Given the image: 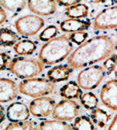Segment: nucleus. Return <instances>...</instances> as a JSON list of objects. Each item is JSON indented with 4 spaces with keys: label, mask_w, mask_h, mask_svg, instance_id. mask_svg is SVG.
<instances>
[{
    "label": "nucleus",
    "mask_w": 117,
    "mask_h": 130,
    "mask_svg": "<svg viewBox=\"0 0 117 130\" xmlns=\"http://www.w3.org/2000/svg\"><path fill=\"white\" fill-rule=\"evenodd\" d=\"M115 43H116V50H117V39L115 40Z\"/></svg>",
    "instance_id": "obj_33"
},
{
    "label": "nucleus",
    "mask_w": 117,
    "mask_h": 130,
    "mask_svg": "<svg viewBox=\"0 0 117 130\" xmlns=\"http://www.w3.org/2000/svg\"><path fill=\"white\" fill-rule=\"evenodd\" d=\"M8 69L20 79H30L35 78L37 75L43 72L44 64L35 58L27 57H15L13 58L8 66Z\"/></svg>",
    "instance_id": "obj_3"
},
{
    "label": "nucleus",
    "mask_w": 117,
    "mask_h": 130,
    "mask_svg": "<svg viewBox=\"0 0 117 130\" xmlns=\"http://www.w3.org/2000/svg\"><path fill=\"white\" fill-rule=\"evenodd\" d=\"M65 14L70 19L85 18L88 15V7L84 3H79L77 5H74V6H71V7L67 8Z\"/></svg>",
    "instance_id": "obj_21"
},
{
    "label": "nucleus",
    "mask_w": 117,
    "mask_h": 130,
    "mask_svg": "<svg viewBox=\"0 0 117 130\" xmlns=\"http://www.w3.org/2000/svg\"><path fill=\"white\" fill-rule=\"evenodd\" d=\"M18 42V35L9 28L0 29V46L11 47Z\"/></svg>",
    "instance_id": "obj_18"
},
{
    "label": "nucleus",
    "mask_w": 117,
    "mask_h": 130,
    "mask_svg": "<svg viewBox=\"0 0 117 130\" xmlns=\"http://www.w3.org/2000/svg\"><path fill=\"white\" fill-rule=\"evenodd\" d=\"M6 116L10 122H22L30 116L29 107L22 102H13L6 109Z\"/></svg>",
    "instance_id": "obj_11"
},
{
    "label": "nucleus",
    "mask_w": 117,
    "mask_h": 130,
    "mask_svg": "<svg viewBox=\"0 0 117 130\" xmlns=\"http://www.w3.org/2000/svg\"><path fill=\"white\" fill-rule=\"evenodd\" d=\"M13 47H14V51L17 54L22 56H27V55L33 54L34 51L37 48V45H36V42L26 39V40L18 41Z\"/></svg>",
    "instance_id": "obj_19"
},
{
    "label": "nucleus",
    "mask_w": 117,
    "mask_h": 130,
    "mask_svg": "<svg viewBox=\"0 0 117 130\" xmlns=\"http://www.w3.org/2000/svg\"><path fill=\"white\" fill-rule=\"evenodd\" d=\"M57 34H58V28L55 25H49L40 33L39 39L43 42H48L53 38H55Z\"/></svg>",
    "instance_id": "obj_27"
},
{
    "label": "nucleus",
    "mask_w": 117,
    "mask_h": 130,
    "mask_svg": "<svg viewBox=\"0 0 117 130\" xmlns=\"http://www.w3.org/2000/svg\"><path fill=\"white\" fill-rule=\"evenodd\" d=\"M71 126L73 130H95L94 123L92 122L91 118L86 115L76 117Z\"/></svg>",
    "instance_id": "obj_22"
},
{
    "label": "nucleus",
    "mask_w": 117,
    "mask_h": 130,
    "mask_svg": "<svg viewBox=\"0 0 117 130\" xmlns=\"http://www.w3.org/2000/svg\"><path fill=\"white\" fill-rule=\"evenodd\" d=\"M43 26V18L36 15H25L17 19L15 22L17 32L24 37H30L37 34Z\"/></svg>",
    "instance_id": "obj_8"
},
{
    "label": "nucleus",
    "mask_w": 117,
    "mask_h": 130,
    "mask_svg": "<svg viewBox=\"0 0 117 130\" xmlns=\"http://www.w3.org/2000/svg\"><path fill=\"white\" fill-rule=\"evenodd\" d=\"M71 74V68L67 64L56 65L48 70L47 72V78L51 82L58 83L61 81H65L69 78Z\"/></svg>",
    "instance_id": "obj_15"
},
{
    "label": "nucleus",
    "mask_w": 117,
    "mask_h": 130,
    "mask_svg": "<svg viewBox=\"0 0 117 130\" xmlns=\"http://www.w3.org/2000/svg\"><path fill=\"white\" fill-rule=\"evenodd\" d=\"M88 37V34L83 31H80V32H75V33H71L69 35V39L72 43H75V44H78V45H81L85 42V40L87 39Z\"/></svg>",
    "instance_id": "obj_28"
},
{
    "label": "nucleus",
    "mask_w": 117,
    "mask_h": 130,
    "mask_svg": "<svg viewBox=\"0 0 117 130\" xmlns=\"http://www.w3.org/2000/svg\"><path fill=\"white\" fill-rule=\"evenodd\" d=\"M19 87L9 78L0 77V103H7L17 97Z\"/></svg>",
    "instance_id": "obj_12"
},
{
    "label": "nucleus",
    "mask_w": 117,
    "mask_h": 130,
    "mask_svg": "<svg viewBox=\"0 0 117 130\" xmlns=\"http://www.w3.org/2000/svg\"><path fill=\"white\" fill-rule=\"evenodd\" d=\"M54 99L47 96L38 97L33 99L29 104V111L34 117L37 118H45L49 115H52L55 107Z\"/></svg>",
    "instance_id": "obj_10"
},
{
    "label": "nucleus",
    "mask_w": 117,
    "mask_h": 130,
    "mask_svg": "<svg viewBox=\"0 0 117 130\" xmlns=\"http://www.w3.org/2000/svg\"><path fill=\"white\" fill-rule=\"evenodd\" d=\"M56 5H57L56 1H51V0L27 1V6L30 9V11L40 16H48L51 14H54L56 11Z\"/></svg>",
    "instance_id": "obj_13"
},
{
    "label": "nucleus",
    "mask_w": 117,
    "mask_h": 130,
    "mask_svg": "<svg viewBox=\"0 0 117 130\" xmlns=\"http://www.w3.org/2000/svg\"><path fill=\"white\" fill-rule=\"evenodd\" d=\"M56 3H58L59 5L61 6H65L67 8L71 7V6H74V5H77L79 3H81L80 1H74V0H71V1H56Z\"/></svg>",
    "instance_id": "obj_30"
},
{
    "label": "nucleus",
    "mask_w": 117,
    "mask_h": 130,
    "mask_svg": "<svg viewBox=\"0 0 117 130\" xmlns=\"http://www.w3.org/2000/svg\"><path fill=\"white\" fill-rule=\"evenodd\" d=\"M59 94H60V96H62L65 99L73 100V99L80 98L81 94H82V91H81V88L79 87V85L77 84V82L70 81L66 84H64L60 88Z\"/></svg>",
    "instance_id": "obj_16"
},
{
    "label": "nucleus",
    "mask_w": 117,
    "mask_h": 130,
    "mask_svg": "<svg viewBox=\"0 0 117 130\" xmlns=\"http://www.w3.org/2000/svg\"><path fill=\"white\" fill-rule=\"evenodd\" d=\"M79 112L80 106L75 100L62 99L55 105L52 117L55 120L67 122L70 120H74L76 117H78Z\"/></svg>",
    "instance_id": "obj_7"
},
{
    "label": "nucleus",
    "mask_w": 117,
    "mask_h": 130,
    "mask_svg": "<svg viewBox=\"0 0 117 130\" xmlns=\"http://www.w3.org/2000/svg\"><path fill=\"white\" fill-rule=\"evenodd\" d=\"M7 19V14H6V11L0 6V25L3 24Z\"/></svg>",
    "instance_id": "obj_31"
},
{
    "label": "nucleus",
    "mask_w": 117,
    "mask_h": 130,
    "mask_svg": "<svg viewBox=\"0 0 117 130\" xmlns=\"http://www.w3.org/2000/svg\"><path fill=\"white\" fill-rule=\"evenodd\" d=\"M115 50L116 43L111 36H95L72 51L67 59V65L73 69L91 66L107 59Z\"/></svg>",
    "instance_id": "obj_1"
},
{
    "label": "nucleus",
    "mask_w": 117,
    "mask_h": 130,
    "mask_svg": "<svg viewBox=\"0 0 117 130\" xmlns=\"http://www.w3.org/2000/svg\"><path fill=\"white\" fill-rule=\"evenodd\" d=\"M4 130H39V124L32 120L22 122H12L8 124Z\"/></svg>",
    "instance_id": "obj_23"
},
{
    "label": "nucleus",
    "mask_w": 117,
    "mask_h": 130,
    "mask_svg": "<svg viewBox=\"0 0 117 130\" xmlns=\"http://www.w3.org/2000/svg\"><path fill=\"white\" fill-rule=\"evenodd\" d=\"M18 87L20 93L29 97L38 98L53 93L55 89V84L48 79L35 77L21 81Z\"/></svg>",
    "instance_id": "obj_4"
},
{
    "label": "nucleus",
    "mask_w": 117,
    "mask_h": 130,
    "mask_svg": "<svg viewBox=\"0 0 117 130\" xmlns=\"http://www.w3.org/2000/svg\"><path fill=\"white\" fill-rule=\"evenodd\" d=\"M80 102L83 105L84 108L93 110V109L97 108L98 98L92 92H85V93H82L80 96Z\"/></svg>",
    "instance_id": "obj_25"
},
{
    "label": "nucleus",
    "mask_w": 117,
    "mask_h": 130,
    "mask_svg": "<svg viewBox=\"0 0 117 130\" xmlns=\"http://www.w3.org/2000/svg\"><path fill=\"white\" fill-rule=\"evenodd\" d=\"M104 73L111 75L112 73H117V53H112L105 61L103 65Z\"/></svg>",
    "instance_id": "obj_26"
},
{
    "label": "nucleus",
    "mask_w": 117,
    "mask_h": 130,
    "mask_svg": "<svg viewBox=\"0 0 117 130\" xmlns=\"http://www.w3.org/2000/svg\"><path fill=\"white\" fill-rule=\"evenodd\" d=\"M101 102L111 110L117 111V79L107 81L100 91ZM107 130H117V113Z\"/></svg>",
    "instance_id": "obj_6"
},
{
    "label": "nucleus",
    "mask_w": 117,
    "mask_h": 130,
    "mask_svg": "<svg viewBox=\"0 0 117 130\" xmlns=\"http://www.w3.org/2000/svg\"><path fill=\"white\" fill-rule=\"evenodd\" d=\"M96 30H110L117 28V6H110L99 12L93 20Z\"/></svg>",
    "instance_id": "obj_9"
},
{
    "label": "nucleus",
    "mask_w": 117,
    "mask_h": 130,
    "mask_svg": "<svg viewBox=\"0 0 117 130\" xmlns=\"http://www.w3.org/2000/svg\"><path fill=\"white\" fill-rule=\"evenodd\" d=\"M104 69L100 65H91L81 70L77 76V84L84 90H93L104 78Z\"/></svg>",
    "instance_id": "obj_5"
},
{
    "label": "nucleus",
    "mask_w": 117,
    "mask_h": 130,
    "mask_svg": "<svg viewBox=\"0 0 117 130\" xmlns=\"http://www.w3.org/2000/svg\"><path fill=\"white\" fill-rule=\"evenodd\" d=\"M73 44L67 35H59L46 42L40 49L39 60L46 65L57 64L70 56Z\"/></svg>",
    "instance_id": "obj_2"
},
{
    "label": "nucleus",
    "mask_w": 117,
    "mask_h": 130,
    "mask_svg": "<svg viewBox=\"0 0 117 130\" xmlns=\"http://www.w3.org/2000/svg\"><path fill=\"white\" fill-rule=\"evenodd\" d=\"M5 111H4V108H3V106L2 105H0V124L4 121V119H5Z\"/></svg>",
    "instance_id": "obj_32"
},
{
    "label": "nucleus",
    "mask_w": 117,
    "mask_h": 130,
    "mask_svg": "<svg viewBox=\"0 0 117 130\" xmlns=\"http://www.w3.org/2000/svg\"><path fill=\"white\" fill-rule=\"evenodd\" d=\"M90 118L92 122L94 123V125H96L100 129H103L106 127L107 123L109 122L110 115L107 113V111H105L102 108H95L91 110Z\"/></svg>",
    "instance_id": "obj_17"
},
{
    "label": "nucleus",
    "mask_w": 117,
    "mask_h": 130,
    "mask_svg": "<svg viewBox=\"0 0 117 130\" xmlns=\"http://www.w3.org/2000/svg\"><path fill=\"white\" fill-rule=\"evenodd\" d=\"M89 27L90 21L88 19H66L60 23V29L68 33L84 31Z\"/></svg>",
    "instance_id": "obj_14"
},
{
    "label": "nucleus",
    "mask_w": 117,
    "mask_h": 130,
    "mask_svg": "<svg viewBox=\"0 0 117 130\" xmlns=\"http://www.w3.org/2000/svg\"><path fill=\"white\" fill-rule=\"evenodd\" d=\"M27 5V1H13V0H0V6L11 12H20Z\"/></svg>",
    "instance_id": "obj_24"
},
{
    "label": "nucleus",
    "mask_w": 117,
    "mask_h": 130,
    "mask_svg": "<svg viewBox=\"0 0 117 130\" xmlns=\"http://www.w3.org/2000/svg\"><path fill=\"white\" fill-rule=\"evenodd\" d=\"M10 63V57L7 53L0 52V71L5 70Z\"/></svg>",
    "instance_id": "obj_29"
},
{
    "label": "nucleus",
    "mask_w": 117,
    "mask_h": 130,
    "mask_svg": "<svg viewBox=\"0 0 117 130\" xmlns=\"http://www.w3.org/2000/svg\"><path fill=\"white\" fill-rule=\"evenodd\" d=\"M39 130H73L72 126L65 121L44 120L39 123Z\"/></svg>",
    "instance_id": "obj_20"
}]
</instances>
